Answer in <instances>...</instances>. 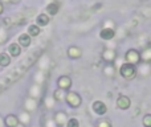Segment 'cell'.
I'll return each mask as SVG.
<instances>
[{"instance_id":"obj_1","label":"cell","mask_w":151,"mask_h":127,"mask_svg":"<svg viewBox=\"0 0 151 127\" xmlns=\"http://www.w3.org/2000/svg\"><path fill=\"white\" fill-rule=\"evenodd\" d=\"M39 57H40V50H33V52L29 53L28 57H27L25 60L21 61L17 67H15L13 70H11V72L8 73L1 81H0V90L8 88V86H11L12 83H15L17 80H20V78L24 75V73L36 62Z\"/></svg>"},{"instance_id":"obj_2","label":"cell","mask_w":151,"mask_h":127,"mask_svg":"<svg viewBox=\"0 0 151 127\" xmlns=\"http://www.w3.org/2000/svg\"><path fill=\"white\" fill-rule=\"evenodd\" d=\"M121 74L125 78H133L135 75V67L131 64H125L121 67Z\"/></svg>"},{"instance_id":"obj_3","label":"cell","mask_w":151,"mask_h":127,"mask_svg":"<svg viewBox=\"0 0 151 127\" xmlns=\"http://www.w3.org/2000/svg\"><path fill=\"white\" fill-rule=\"evenodd\" d=\"M66 102H68L72 107H77V106H80V103H81V98L78 94L69 93V94H66Z\"/></svg>"},{"instance_id":"obj_4","label":"cell","mask_w":151,"mask_h":127,"mask_svg":"<svg viewBox=\"0 0 151 127\" xmlns=\"http://www.w3.org/2000/svg\"><path fill=\"white\" fill-rule=\"evenodd\" d=\"M126 60H127L129 64H137L139 60H141V56H139V53L137 52V50H129L127 53H126Z\"/></svg>"},{"instance_id":"obj_5","label":"cell","mask_w":151,"mask_h":127,"mask_svg":"<svg viewBox=\"0 0 151 127\" xmlns=\"http://www.w3.org/2000/svg\"><path fill=\"white\" fill-rule=\"evenodd\" d=\"M93 110L97 113L98 115H104L105 113H106V106H105V103L104 102H99V101H97V102H94L93 103Z\"/></svg>"},{"instance_id":"obj_6","label":"cell","mask_w":151,"mask_h":127,"mask_svg":"<svg viewBox=\"0 0 151 127\" xmlns=\"http://www.w3.org/2000/svg\"><path fill=\"white\" fill-rule=\"evenodd\" d=\"M117 105H118V107H119V109L126 110V109H129V107H130V99H129L127 97L122 95V97H119V98H118Z\"/></svg>"},{"instance_id":"obj_7","label":"cell","mask_w":151,"mask_h":127,"mask_svg":"<svg viewBox=\"0 0 151 127\" xmlns=\"http://www.w3.org/2000/svg\"><path fill=\"white\" fill-rule=\"evenodd\" d=\"M57 83H58V86H60L61 89H68V88H70L72 81H70V78H69V77L63 75V77L58 78V82Z\"/></svg>"},{"instance_id":"obj_8","label":"cell","mask_w":151,"mask_h":127,"mask_svg":"<svg viewBox=\"0 0 151 127\" xmlns=\"http://www.w3.org/2000/svg\"><path fill=\"white\" fill-rule=\"evenodd\" d=\"M99 36H101V39L104 40H110L114 37V31L110 28H105L101 31V33H99Z\"/></svg>"},{"instance_id":"obj_9","label":"cell","mask_w":151,"mask_h":127,"mask_svg":"<svg viewBox=\"0 0 151 127\" xmlns=\"http://www.w3.org/2000/svg\"><path fill=\"white\" fill-rule=\"evenodd\" d=\"M5 125L8 127H16L19 125L17 117H15V115H8V117L5 118Z\"/></svg>"},{"instance_id":"obj_10","label":"cell","mask_w":151,"mask_h":127,"mask_svg":"<svg viewBox=\"0 0 151 127\" xmlns=\"http://www.w3.org/2000/svg\"><path fill=\"white\" fill-rule=\"evenodd\" d=\"M48 23H49V17L45 13H41V15L37 16V24L39 25H47Z\"/></svg>"},{"instance_id":"obj_11","label":"cell","mask_w":151,"mask_h":127,"mask_svg":"<svg viewBox=\"0 0 151 127\" xmlns=\"http://www.w3.org/2000/svg\"><path fill=\"white\" fill-rule=\"evenodd\" d=\"M19 42H20L23 47H29V44H31L29 34H21V36L19 37Z\"/></svg>"},{"instance_id":"obj_12","label":"cell","mask_w":151,"mask_h":127,"mask_svg":"<svg viewBox=\"0 0 151 127\" xmlns=\"http://www.w3.org/2000/svg\"><path fill=\"white\" fill-rule=\"evenodd\" d=\"M68 55L70 56L72 58H78L81 56V50L78 49V48H74V47H72V48H69V50H68Z\"/></svg>"},{"instance_id":"obj_13","label":"cell","mask_w":151,"mask_h":127,"mask_svg":"<svg viewBox=\"0 0 151 127\" xmlns=\"http://www.w3.org/2000/svg\"><path fill=\"white\" fill-rule=\"evenodd\" d=\"M8 50H9V53L12 56H19L20 55V47H19L17 44H11L9 47H8Z\"/></svg>"},{"instance_id":"obj_14","label":"cell","mask_w":151,"mask_h":127,"mask_svg":"<svg viewBox=\"0 0 151 127\" xmlns=\"http://www.w3.org/2000/svg\"><path fill=\"white\" fill-rule=\"evenodd\" d=\"M47 11L50 13V15H56L58 12V5L56 3H50L49 5L47 7Z\"/></svg>"},{"instance_id":"obj_15","label":"cell","mask_w":151,"mask_h":127,"mask_svg":"<svg viewBox=\"0 0 151 127\" xmlns=\"http://www.w3.org/2000/svg\"><path fill=\"white\" fill-rule=\"evenodd\" d=\"M0 65H1V66L9 65V57H8L5 53H1V55H0Z\"/></svg>"},{"instance_id":"obj_16","label":"cell","mask_w":151,"mask_h":127,"mask_svg":"<svg viewBox=\"0 0 151 127\" xmlns=\"http://www.w3.org/2000/svg\"><path fill=\"white\" fill-rule=\"evenodd\" d=\"M28 32H29L31 36H37V34L40 33V29H39V27L37 25H31L28 28Z\"/></svg>"},{"instance_id":"obj_17","label":"cell","mask_w":151,"mask_h":127,"mask_svg":"<svg viewBox=\"0 0 151 127\" xmlns=\"http://www.w3.org/2000/svg\"><path fill=\"white\" fill-rule=\"evenodd\" d=\"M104 58L106 61H113L114 60V53H113L111 50H106V52L104 53Z\"/></svg>"},{"instance_id":"obj_18","label":"cell","mask_w":151,"mask_h":127,"mask_svg":"<svg viewBox=\"0 0 151 127\" xmlns=\"http://www.w3.org/2000/svg\"><path fill=\"white\" fill-rule=\"evenodd\" d=\"M143 125H145V127H151V115L150 114H147L146 117H145Z\"/></svg>"},{"instance_id":"obj_19","label":"cell","mask_w":151,"mask_h":127,"mask_svg":"<svg viewBox=\"0 0 151 127\" xmlns=\"http://www.w3.org/2000/svg\"><path fill=\"white\" fill-rule=\"evenodd\" d=\"M66 127H78V121L73 118V119H70L68 122V126H66Z\"/></svg>"},{"instance_id":"obj_20","label":"cell","mask_w":151,"mask_h":127,"mask_svg":"<svg viewBox=\"0 0 151 127\" xmlns=\"http://www.w3.org/2000/svg\"><path fill=\"white\" fill-rule=\"evenodd\" d=\"M98 127H111V126H110L109 122H106V121H102V122L98 125Z\"/></svg>"},{"instance_id":"obj_21","label":"cell","mask_w":151,"mask_h":127,"mask_svg":"<svg viewBox=\"0 0 151 127\" xmlns=\"http://www.w3.org/2000/svg\"><path fill=\"white\" fill-rule=\"evenodd\" d=\"M1 11H3V7H1V4H0V12H1Z\"/></svg>"},{"instance_id":"obj_22","label":"cell","mask_w":151,"mask_h":127,"mask_svg":"<svg viewBox=\"0 0 151 127\" xmlns=\"http://www.w3.org/2000/svg\"><path fill=\"white\" fill-rule=\"evenodd\" d=\"M7 1H11V0H7Z\"/></svg>"}]
</instances>
